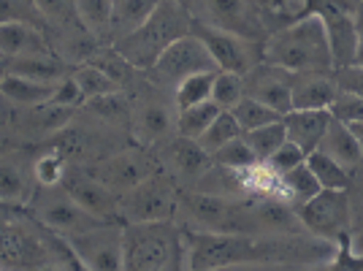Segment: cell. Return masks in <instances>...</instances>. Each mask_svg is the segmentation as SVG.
<instances>
[{"label":"cell","instance_id":"cell-10","mask_svg":"<svg viewBox=\"0 0 363 271\" xmlns=\"http://www.w3.org/2000/svg\"><path fill=\"white\" fill-rule=\"evenodd\" d=\"M301 226L320 239H328L333 244H347L352 233V209H350L347 190H320L318 196L303 201L296 206Z\"/></svg>","mask_w":363,"mask_h":271},{"label":"cell","instance_id":"cell-49","mask_svg":"<svg viewBox=\"0 0 363 271\" xmlns=\"http://www.w3.org/2000/svg\"><path fill=\"white\" fill-rule=\"evenodd\" d=\"M347 128L352 131V136H355V141H358L361 155H363V122H352V125H347Z\"/></svg>","mask_w":363,"mask_h":271},{"label":"cell","instance_id":"cell-20","mask_svg":"<svg viewBox=\"0 0 363 271\" xmlns=\"http://www.w3.org/2000/svg\"><path fill=\"white\" fill-rule=\"evenodd\" d=\"M331 111L328 109H290L288 114H282V125L288 141L296 147H301L306 155L318 150L320 138L331 125Z\"/></svg>","mask_w":363,"mask_h":271},{"label":"cell","instance_id":"cell-27","mask_svg":"<svg viewBox=\"0 0 363 271\" xmlns=\"http://www.w3.org/2000/svg\"><path fill=\"white\" fill-rule=\"evenodd\" d=\"M6 68H9V74L28 76V79L49 82V84H57L60 79H65V76L71 74L65 68V62L60 57H55L52 52L49 55H33V57H9Z\"/></svg>","mask_w":363,"mask_h":271},{"label":"cell","instance_id":"cell-26","mask_svg":"<svg viewBox=\"0 0 363 271\" xmlns=\"http://www.w3.org/2000/svg\"><path fill=\"white\" fill-rule=\"evenodd\" d=\"M55 87L57 84L35 82V79H28V76L6 74V79L0 82V95L14 109H33V106L49 104L52 95H55Z\"/></svg>","mask_w":363,"mask_h":271},{"label":"cell","instance_id":"cell-6","mask_svg":"<svg viewBox=\"0 0 363 271\" xmlns=\"http://www.w3.org/2000/svg\"><path fill=\"white\" fill-rule=\"evenodd\" d=\"M184 233H187L184 269L214 271L255 266V236H244V233H190V231H184Z\"/></svg>","mask_w":363,"mask_h":271},{"label":"cell","instance_id":"cell-28","mask_svg":"<svg viewBox=\"0 0 363 271\" xmlns=\"http://www.w3.org/2000/svg\"><path fill=\"white\" fill-rule=\"evenodd\" d=\"M160 0H111V16H108V35L117 41L122 35L133 33L144 19L155 11Z\"/></svg>","mask_w":363,"mask_h":271},{"label":"cell","instance_id":"cell-14","mask_svg":"<svg viewBox=\"0 0 363 271\" xmlns=\"http://www.w3.org/2000/svg\"><path fill=\"white\" fill-rule=\"evenodd\" d=\"M157 168L160 166H157L150 147L133 144V147H117L114 152L95 157V163L87 171L95 179L104 182L106 187H111L114 193H125L133 184L152 177Z\"/></svg>","mask_w":363,"mask_h":271},{"label":"cell","instance_id":"cell-7","mask_svg":"<svg viewBox=\"0 0 363 271\" xmlns=\"http://www.w3.org/2000/svg\"><path fill=\"white\" fill-rule=\"evenodd\" d=\"M182 184L166 171H155L144 182L120 193L117 217L122 223H155V220H174L179 204Z\"/></svg>","mask_w":363,"mask_h":271},{"label":"cell","instance_id":"cell-22","mask_svg":"<svg viewBox=\"0 0 363 271\" xmlns=\"http://www.w3.org/2000/svg\"><path fill=\"white\" fill-rule=\"evenodd\" d=\"M38 182L33 177V166L22 163L14 155H0V204L28 206Z\"/></svg>","mask_w":363,"mask_h":271},{"label":"cell","instance_id":"cell-23","mask_svg":"<svg viewBox=\"0 0 363 271\" xmlns=\"http://www.w3.org/2000/svg\"><path fill=\"white\" fill-rule=\"evenodd\" d=\"M52 49L44 41V35L30 28L25 19L3 22L0 25V55L9 57H33V55H49Z\"/></svg>","mask_w":363,"mask_h":271},{"label":"cell","instance_id":"cell-44","mask_svg":"<svg viewBox=\"0 0 363 271\" xmlns=\"http://www.w3.org/2000/svg\"><path fill=\"white\" fill-rule=\"evenodd\" d=\"M52 104L71 106V109H82L84 106V92H82V87L76 84V79L71 74L57 82L55 95H52Z\"/></svg>","mask_w":363,"mask_h":271},{"label":"cell","instance_id":"cell-19","mask_svg":"<svg viewBox=\"0 0 363 271\" xmlns=\"http://www.w3.org/2000/svg\"><path fill=\"white\" fill-rule=\"evenodd\" d=\"M62 187L74 196V201L79 206L104 217V220H120L117 209H120V193H114L111 187H106L101 179H95L87 168H76V171H65L62 177Z\"/></svg>","mask_w":363,"mask_h":271},{"label":"cell","instance_id":"cell-33","mask_svg":"<svg viewBox=\"0 0 363 271\" xmlns=\"http://www.w3.org/2000/svg\"><path fill=\"white\" fill-rule=\"evenodd\" d=\"M214 74L217 71H203V74H193L187 76L184 82H179L177 90H174V104H177V109H187V106L212 101Z\"/></svg>","mask_w":363,"mask_h":271},{"label":"cell","instance_id":"cell-46","mask_svg":"<svg viewBox=\"0 0 363 271\" xmlns=\"http://www.w3.org/2000/svg\"><path fill=\"white\" fill-rule=\"evenodd\" d=\"M22 19V0H0V25Z\"/></svg>","mask_w":363,"mask_h":271},{"label":"cell","instance_id":"cell-15","mask_svg":"<svg viewBox=\"0 0 363 271\" xmlns=\"http://www.w3.org/2000/svg\"><path fill=\"white\" fill-rule=\"evenodd\" d=\"M160 171L171 174L182 187H196V182L212 168V155L198 144V138L171 133L150 147Z\"/></svg>","mask_w":363,"mask_h":271},{"label":"cell","instance_id":"cell-34","mask_svg":"<svg viewBox=\"0 0 363 271\" xmlns=\"http://www.w3.org/2000/svg\"><path fill=\"white\" fill-rule=\"evenodd\" d=\"M242 136V128H239V122H236V117L228 111V109H223L217 117H214V122L201 133V138H198V144L203 147V150L209 152H217L220 147H225L228 141H233V138H239Z\"/></svg>","mask_w":363,"mask_h":271},{"label":"cell","instance_id":"cell-13","mask_svg":"<svg viewBox=\"0 0 363 271\" xmlns=\"http://www.w3.org/2000/svg\"><path fill=\"white\" fill-rule=\"evenodd\" d=\"M84 271H120L125 263L122 220H104L82 233L65 236Z\"/></svg>","mask_w":363,"mask_h":271},{"label":"cell","instance_id":"cell-31","mask_svg":"<svg viewBox=\"0 0 363 271\" xmlns=\"http://www.w3.org/2000/svg\"><path fill=\"white\" fill-rule=\"evenodd\" d=\"M220 111L223 109L214 101H203V104L179 109V114H177V133L187 136V138H201V133L212 125Z\"/></svg>","mask_w":363,"mask_h":271},{"label":"cell","instance_id":"cell-3","mask_svg":"<svg viewBox=\"0 0 363 271\" xmlns=\"http://www.w3.org/2000/svg\"><path fill=\"white\" fill-rule=\"evenodd\" d=\"M190 28H193V14L182 0H160L155 11L144 19V25L114 41V49L136 71L144 74L177 38L187 35Z\"/></svg>","mask_w":363,"mask_h":271},{"label":"cell","instance_id":"cell-11","mask_svg":"<svg viewBox=\"0 0 363 271\" xmlns=\"http://www.w3.org/2000/svg\"><path fill=\"white\" fill-rule=\"evenodd\" d=\"M177 114L179 109L174 104V95L147 82L138 98H130V133L136 144L155 147L160 138L177 133Z\"/></svg>","mask_w":363,"mask_h":271},{"label":"cell","instance_id":"cell-4","mask_svg":"<svg viewBox=\"0 0 363 271\" xmlns=\"http://www.w3.org/2000/svg\"><path fill=\"white\" fill-rule=\"evenodd\" d=\"M263 60L288 68L290 74L303 71H333L331 46L318 14L298 19L288 28L269 33L263 41Z\"/></svg>","mask_w":363,"mask_h":271},{"label":"cell","instance_id":"cell-1","mask_svg":"<svg viewBox=\"0 0 363 271\" xmlns=\"http://www.w3.org/2000/svg\"><path fill=\"white\" fill-rule=\"evenodd\" d=\"M0 269H82L65 236L30 211L0 204Z\"/></svg>","mask_w":363,"mask_h":271},{"label":"cell","instance_id":"cell-36","mask_svg":"<svg viewBox=\"0 0 363 271\" xmlns=\"http://www.w3.org/2000/svg\"><path fill=\"white\" fill-rule=\"evenodd\" d=\"M230 114L236 117L239 128H242V133L255 131V128H260V125H269V122L282 120V114H277L274 109H269V106L255 101V98H247V95L230 109Z\"/></svg>","mask_w":363,"mask_h":271},{"label":"cell","instance_id":"cell-29","mask_svg":"<svg viewBox=\"0 0 363 271\" xmlns=\"http://www.w3.org/2000/svg\"><path fill=\"white\" fill-rule=\"evenodd\" d=\"M306 166L315 174V179L320 182L323 190H350L352 184V174L347 168H342L333 157H328L325 152H309L306 155Z\"/></svg>","mask_w":363,"mask_h":271},{"label":"cell","instance_id":"cell-38","mask_svg":"<svg viewBox=\"0 0 363 271\" xmlns=\"http://www.w3.org/2000/svg\"><path fill=\"white\" fill-rule=\"evenodd\" d=\"M244 98V76L233 71H217L212 84V101L220 109H233Z\"/></svg>","mask_w":363,"mask_h":271},{"label":"cell","instance_id":"cell-2","mask_svg":"<svg viewBox=\"0 0 363 271\" xmlns=\"http://www.w3.org/2000/svg\"><path fill=\"white\" fill-rule=\"evenodd\" d=\"M125 271H174L184 269L187 233L177 220L122 223Z\"/></svg>","mask_w":363,"mask_h":271},{"label":"cell","instance_id":"cell-50","mask_svg":"<svg viewBox=\"0 0 363 271\" xmlns=\"http://www.w3.org/2000/svg\"><path fill=\"white\" fill-rule=\"evenodd\" d=\"M6 74H9V68H6V60H0V82L6 79Z\"/></svg>","mask_w":363,"mask_h":271},{"label":"cell","instance_id":"cell-30","mask_svg":"<svg viewBox=\"0 0 363 271\" xmlns=\"http://www.w3.org/2000/svg\"><path fill=\"white\" fill-rule=\"evenodd\" d=\"M71 76L76 79V84L82 87L84 92V104L92 101V98H104V95H111V92H120L122 87L111 79V76L104 71V68H98L95 62H84V65H79L71 71Z\"/></svg>","mask_w":363,"mask_h":271},{"label":"cell","instance_id":"cell-16","mask_svg":"<svg viewBox=\"0 0 363 271\" xmlns=\"http://www.w3.org/2000/svg\"><path fill=\"white\" fill-rule=\"evenodd\" d=\"M193 19L223 31L239 33L252 41H266L255 0H182Z\"/></svg>","mask_w":363,"mask_h":271},{"label":"cell","instance_id":"cell-21","mask_svg":"<svg viewBox=\"0 0 363 271\" xmlns=\"http://www.w3.org/2000/svg\"><path fill=\"white\" fill-rule=\"evenodd\" d=\"M336 95L333 71H303L293 74L290 104L293 109H328Z\"/></svg>","mask_w":363,"mask_h":271},{"label":"cell","instance_id":"cell-39","mask_svg":"<svg viewBox=\"0 0 363 271\" xmlns=\"http://www.w3.org/2000/svg\"><path fill=\"white\" fill-rule=\"evenodd\" d=\"M65 171H68V166H65V155L60 150L46 152L33 163V177H35L38 184H46V187L49 184H60Z\"/></svg>","mask_w":363,"mask_h":271},{"label":"cell","instance_id":"cell-40","mask_svg":"<svg viewBox=\"0 0 363 271\" xmlns=\"http://www.w3.org/2000/svg\"><path fill=\"white\" fill-rule=\"evenodd\" d=\"M76 11L90 33H108L111 0H76Z\"/></svg>","mask_w":363,"mask_h":271},{"label":"cell","instance_id":"cell-48","mask_svg":"<svg viewBox=\"0 0 363 271\" xmlns=\"http://www.w3.org/2000/svg\"><path fill=\"white\" fill-rule=\"evenodd\" d=\"M9 106L11 104L0 95V125H9V122H11V111H9Z\"/></svg>","mask_w":363,"mask_h":271},{"label":"cell","instance_id":"cell-42","mask_svg":"<svg viewBox=\"0 0 363 271\" xmlns=\"http://www.w3.org/2000/svg\"><path fill=\"white\" fill-rule=\"evenodd\" d=\"M333 82L339 92H352L363 98V65L361 62H350V65H339L333 68Z\"/></svg>","mask_w":363,"mask_h":271},{"label":"cell","instance_id":"cell-5","mask_svg":"<svg viewBox=\"0 0 363 271\" xmlns=\"http://www.w3.org/2000/svg\"><path fill=\"white\" fill-rule=\"evenodd\" d=\"M244 198L182 187L174 220L190 233H239Z\"/></svg>","mask_w":363,"mask_h":271},{"label":"cell","instance_id":"cell-47","mask_svg":"<svg viewBox=\"0 0 363 271\" xmlns=\"http://www.w3.org/2000/svg\"><path fill=\"white\" fill-rule=\"evenodd\" d=\"M355 25H358V52H355V62L363 65V0H358V9H355Z\"/></svg>","mask_w":363,"mask_h":271},{"label":"cell","instance_id":"cell-24","mask_svg":"<svg viewBox=\"0 0 363 271\" xmlns=\"http://www.w3.org/2000/svg\"><path fill=\"white\" fill-rule=\"evenodd\" d=\"M255 6L260 25L269 35V33L282 31L298 19L312 16L318 9V0H255Z\"/></svg>","mask_w":363,"mask_h":271},{"label":"cell","instance_id":"cell-37","mask_svg":"<svg viewBox=\"0 0 363 271\" xmlns=\"http://www.w3.org/2000/svg\"><path fill=\"white\" fill-rule=\"evenodd\" d=\"M212 163L228 168V171H244V168L255 166L257 157L255 152L250 150V144L244 141V136L228 141L225 147H220L217 152H212Z\"/></svg>","mask_w":363,"mask_h":271},{"label":"cell","instance_id":"cell-41","mask_svg":"<svg viewBox=\"0 0 363 271\" xmlns=\"http://www.w3.org/2000/svg\"><path fill=\"white\" fill-rule=\"evenodd\" d=\"M333 120L352 125V122H363V98L361 95H352V92H339L333 95L331 106H328Z\"/></svg>","mask_w":363,"mask_h":271},{"label":"cell","instance_id":"cell-32","mask_svg":"<svg viewBox=\"0 0 363 271\" xmlns=\"http://www.w3.org/2000/svg\"><path fill=\"white\" fill-rule=\"evenodd\" d=\"M244 136V141L250 144V150L255 152L257 160H269L274 152L279 150L285 141H288V133H285V125L282 120L277 122H269V125H260L255 131H247Z\"/></svg>","mask_w":363,"mask_h":271},{"label":"cell","instance_id":"cell-18","mask_svg":"<svg viewBox=\"0 0 363 271\" xmlns=\"http://www.w3.org/2000/svg\"><path fill=\"white\" fill-rule=\"evenodd\" d=\"M290 84H293V74L288 68L269 60H260L244 74V95L266 104L277 114H288L293 109V104H290Z\"/></svg>","mask_w":363,"mask_h":271},{"label":"cell","instance_id":"cell-25","mask_svg":"<svg viewBox=\"0 0 363 271\" xmlns=\"http://www.w3.org/2000/svg\"><path fill=\"white\" fill-rule=\"evenodd\" d=\"M318 150L325 152L328 157H333L342 168H347L350 174H355L363 163L361 147H358L355 136H352V131H350L345 122H339V120H331L328 131L320 138Z\"/></svg>","mask_w":363,"mask_h":271},{"label":"cell","instance_id":"cell-35","mask_svg":"<svg viewBox=\"0 0 363 271\" xmlns=\"http://www.w3.org/2000/svg\"><path fill=\"white\" fill-rule=\"evenodd\" d=\"M282 179H285V190H288V201L293 206H301L303 201H309L312 196H318L320 190V182L315 179V174L309 171L306 166V160H303L301 166L290 168L288 174H282Z\"/></svg>","mask_w":363,"mask_h":271},{"label":"cell","instance_id":"cell-45","mask_svg":"<svg viewBox=\"0 0 363 271\" xmlns=\"http://www.w3.org/2000/svg\"><path fill=\"white\" fill-rule=\"evenodd\" d=\"M350 209H352V226H363V179H352L350 184Z\"/></svg>","mask_w":363,"mask_h":271},{"label":"cell","instance_id":"cell-8","mask_svg":"<svg viewBox=\"0 0 363 271\" xmlns=\"http://www.w3.org/2000/svg\"><path fill=\"white\" fill-rule=\"evenodd\" d=\"M28 211L41 223L44 228L60 233V236H74L87 228L104 223V217H95L84 206H79L74 196L60 184H38L35 193L28 201Z\"/></svg>","mask_w":363,"mask_h":271},{"label":"cell","instance_id":"cell-43","mask_svg":"<svg viewBox=\"0 0 363 271\" xmlns=\"http://www.w3.org/2000/svg\"><path fill=\"white\" fill-rule=\"evenodd\" d=\"M303 160H306V152H303L301 147H296L293 141H285V144L274 152L266 163H269L274 171H279V174H288L290 168L301 166Z\"/></svg>","mask_w":363,"mask_h":271},{"label":"cell","instance_id":"cell-9","mask_svg":"<svg viewBox=\"0 0 363 271\" xmlns=\"http://www.w3.org/2000/svg\"><path fill=\"white\" fill-rule=\"evenodd\" d=\"M203 71H217V65H214L212 55L206 52V46L201 44V38L187 33L168 46L166 52L144 71V76L157 90H166L174 95L179 82H184L193 74H203Z\"/></svg>","mask_w":363,"mask_h":271},{"label":"cell","instance_id":"cell-12","mask_svg":"<svg viewBox=\"0 0 363 271\" xmlns=\"http://www.w3.org/2000/svg\"><path fill=\"white\" fill-rule=\"evenodd\" d=\"M190 33L206 46L217 71H233V74L244 76L252 65L263 60V41L244 38L239 33L223 31V28H214V25L198 22V19H193Z\"/></svg>","mask_w":363,"mask_h":271},{"label":"cell","instance_id":"cell-17","mask_svg":"<svg viewBox=\"0 0 363 271\" xmlns=\"http://www.w3.org/2000/svg\"><path fill=\"white\" fill-rule=\"evenodd\" d=\"M355 9H358V0H318L315 14L320 16V22L325 28L333 68L355 62V52H358Z\"/></svg>","mask_w":363,"mask_h":271}]
</instances>
